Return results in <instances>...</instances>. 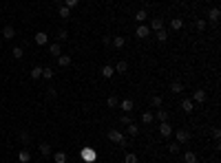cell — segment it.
Masks as SVG:
<instances>
[{"instance_id": "cell-10", "label": "cell", "mask_w": 221, "mask_h": 163, "mask_svg": "<svg viewBox=\"0 0 221 163\" xmlns=\"http://www.w3.org/2000/svg\"><path fill=\"white\" fill-rule=\"evenodd\" d=\"M111 139H113V141H119V139H122V135H119V132H115V130H113V132H111Z\"/></svg>"}, {"instance_id": "cell-16", "label": "cell", "mask_w": 221, "mask_h": 163, "mask_svg": "<svg viewBox=\"0 0 221 163\" xmlns=\"http://www.w3.org/2000/svg\"><path fill=\"white\" fill-rule=\"evenodd\" d=\"M75 2H78V0H67V7H73Z\"/></svg>"}, {"instance_id": "cell-4", "label": "cell", "mask_w": 221, "mask_h": 163, "mask_svg": "<svg viewBox=\"0 0 221 163\" xmlns=\"http://www.w3.org/2000/svg\"><path fill=\"white\" fill-rule=\"evenodd\" d=\"M40 75H42V69H40V66H35V69L31 71V77L33 80H40Z\"/></svg>"}, {"instance_id": "cell-14", "label": "cell", "mask_w": 221, "mask_h": 163, "mask_svg": "<svg viewBox=\"0 0 221 163\" xmlns=\"http://www.w3.org/2000/svg\"><path fill=\"white\" fill-rule=\"evenodd\" d=\"M186 161L188 163H195V154H186Z\"/></svg>"}, {"instance_id": "cell-3", "label": "cell", "mask_w": 221, "mask_h": 163, "mask_svg": "<svg viewBox=\"0 0 221 163\" xmlns=\"http://www.w3.org/2000/svg\"><path fill=\"white\" fill-rule=\"evenodd\" d=\"M18 159H20L22 163H29V159H31V154H29V150H22L20 154H18Z\"/></svg>"}, {"instance_id": "cell-2", "label": "cell", "mask_w": 221, "mask_h": 163, "mask_svg": "<svg viewBox=\"0 0 221 163\" xmlns=\"http://www.w3.org/2000/svg\"><path fill=\"white\" fill-rule=\"evenodd\" d=\"M2 35L7 37V40H11V37L16 35V31H13V27H5V31H2Z\"/></svg>"}, {"instance_id": "cell-9", "label": "cell", "mask_w": 221, "mask_h": 163, "mask_svg": "<svg viewBox=\"0 0 221 163\" xmlns=\"http://www.w3.org/2000/svg\"><path fill=\"white\" fill-rule=\"evenodd\" d=\"M49 51H51L53 55H60V46H58V44H53V46H51V49H49Z\"/></svg>"}, {"instance_id": "cell-6", "label": "cell", "mask_w": 221, "mask_h": 163, "mask_svg": "<svg viewBox=\"0 0 221 163\" xmlns=\"http://www.w3.org/2000/svg\"><path fill=\"white\" fill-rule=\"evenodd\" d=\"M35 42H38V44H47V35H44V33H38V35H35Z\"/></svg>"}, {"instance_id": "cell-5", "label": "cell", "mask_w": 221, "mask_h": 163, "mask_svg": "<svg viewBox=\"0 0 221 163\" xmlns=\"http://www.w3.org/2000/svg\"><path fill=\"white\" fill-rule=\"evenodd\" d=\"M55 163H67V154H64V152H58V154H55Z\"/></svg>"}, {"instance_id": "cell-12", "label": "cell", "mask_w": 221, "mask_h": 163, "mask_svg": "<svg viewBox=\"0 0 221 163\" xmlns=\"http://www.w3.org/2000/svg\"><path fill=\"white\" fill-rule=\"evenodd\" d=\"M42 75H44L47 80H51V77H53V71H51V69H47V71H42Z\"/></svg>"}, {"instance_id": "cell-11", "label": "cell", "mask_w": 221, "mask_h": 163, "mask_svg": "<svg viewBox=\"0 0 221 163\" xmlns=\"http://www.w3.org/2000/svg\"><path fill=\"white\" fill-rule=\"evenodd\" d=\"M13 57H22V49H20V46H16V49H13Z\"/></svg>"}, {"instance_id": "cell-15", "label": "cell", "mask_w": 221, "mask_h": 163, "mask_svg": "<svg viewBox=\"0 0 221 163\" xmlns=\"http://www.w3.org/2000/svg\"><path fill=\"white\" fill-rule=\"evenodd\" d=\"M126 163H135V157H133V154H128V159H126Z\"/></svg>"}, {"instance_id": "cell-7", "label": "cell", "mask_w": 221, "mask_h": 163, "mask_svg": "<svg viewBox=\"0 0 221 163\" xmlns=\"http://www.w3.org/2000/svg\"><path fill=\"white\" fill-rule=\"evenodd\" d=\"M40 152H42V154H49V152H51V148L47 146V143H40Z\"/></svg>"}, {"instance_id": "cell-8", "label": "cell", "mask_w": 221, "mask_h": 163, "mask_svg": "<svg viewBox=\"0 0 221 163\" xmlns=\"http://www.w3.org/2000/svg\"><path fill=\"white\" fill-rule=\"evenodd\" d=\"M58 62H60V66H69V64H71V60H69V57H64V55L60 57Z\"/></svg>"}, {"instance_id": "cell-1", "label": "cell", "mask_w": 221, "mask_h": 163, "mask_svg": "<svg viewBox=\"0 0 221 163\" xmlns=\"http://www.w3.org/2000/svg\"><path fill=\"white\" fill-rule=\"evenodd\" d=\"M82 159L95 161V150H93V148H84V150H82Z\"/></svg>"}, {"instance_id": "cell-13", "label": "cell", "mask_w": 221, "mask_h": 163, "mask_svg": "<svg viewBox=\"0 0 221 163\" xmlns=\"http://www.w3.org/2000/svg\"><path fill=\"white\" fill-rule=\"evenodd\" d=\"M60 16L67 18V16H69V7H62V9H60Z\"/></svg>"}]
</instances>
